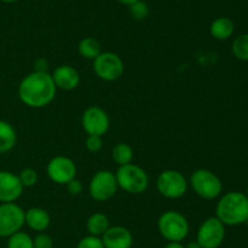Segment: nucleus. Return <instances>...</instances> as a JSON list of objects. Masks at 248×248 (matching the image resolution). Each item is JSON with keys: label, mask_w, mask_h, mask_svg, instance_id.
<instances>
[{"label": "nucleus", "mask_w": 248, "mask_h": 248, "mask_svg": "<svg viewBox=\"0 0 248 248\" xmlns=\"http://www.w3.org/2000/svg\"><path fill=\"white\" fill-rule=\"evenodd\" d=\"M57 88L47 72H31L21 80L18 97L26 106L43 108L55 100Z\"/></svg>", "instance_id": "f257e3e1"}, {"label": "nucleus", "mask_w": 248, "mask_h": 248, "mask_svg": "<svg viewBox=\"0 0 248 248\" xmlns=\"http://www.w3.org/2000/svg\"><path fill=\"white\" fill-rule=\"evenodd\" d=\"M216 216L225 226L245 224L248 219V197L240 191L223 195L216 206Z\"/></svg>", "instance_id": "f03ea898"}, {"label": "nucleus", "mask_w": 248, "mask_h": 248, "mask_svg": "<svg viewBox=\"0 0 248 248\" xmlns=\"http://www.w3.org/2000/svg\"><path fill=\"white\" fill-rule=\"evenodd\" d=\"M157 230L169 242H182L189 235L190 226L186 215L177 211H166L157 220Z\"/></svg>", "instance_id": "7ed1b4c3"}, {"label": "nucleus", "mask_w": 248, "mask_h": 248, "mask_svg": "<svg viewBox=\"0 0 248 248\" xmlns=\"http://www.w3.org/2000/svg\"><path fill=\"white\" fill-rule=\"evenodd\" d=\"M119 189L131 195H140L149 186V177L140 165L133 163L121 165L115 173Z\"/></svg>", "instance_id": "20e7f679"}, {"label": "nucleus", "mask_w": 248, "mask_h": 248, "mask_svg": "<svg viewBox=\"0 0 248 248\" xmlns=\"http://www.w3.org/2000/svg\"><path fill=\"white\" fill-rule=\"evenodd\" d=\"M190 185L194 192L203 199L218 198L223 190L219 177L215 173L205 168H199L194 170L190 177Z\"/></svg>", "instance_id": "39448f33"}, {"label": "nucleus", "mask_w": 248, "mask_h": 248, "mask_svg": "<svg viewBox=\"0 0 248 248\" xmlns=\"http://www.w3.org/2000/svg\"><path fill=\"white\" fill-rule=\"evenodd\" d=\"M156 189L166 198H181L188 191V181L181 172L174 169L164 170L156 179Z\"/></svg>", "instance_id": "423d86ee"}, {"label": "nucleus", "mask_w": 248, "mask_h": 248, "mask_svg": "<svg viewBox=\"0 0 248 248\" xmlns=\"http://www.w3.org/2000/svg\"><path fill=\"white\" fill-rule=\"evenodd\" d=\"M118 189L119 186L115 173L107 169H102L94 173L89 184L90 196L97 202H104L110 199L111 197L115 196Z\"/></svg>", "instance_id": "0eeeda50"}, {"label": "nucleus", "mask_w": 248, "mask_h": 248, "mask_svg": "<svg viewBox=\"0 0 248 248\" xmlns=\"http://www.w3.org/2000/svg\"><path fill=\"white\" fill-rule=\"evenodd\" d=\"M93 71L98 78L106 82L118 80L124 74L125 66L119 55L111 51H102L93 60Z\"/></svg>", "instance_id": "6e6552de"}, {"label": "nucleus", "mask_w": 248, "mask_h": 248, "mask_svg": "<svg viewBox=\"0 0 248 248\" xmlns=\"http://www.w3.org/2000/svg\"><path fill=\"white\" fill-rule=\"evenodd\" d=\"M24 213L26 211L15 202L0 203V237L7 238L21 231L26 224Z\"/></svg>", "instance_id": "1a4fd4ad"}, {"label": "nucleus", "mask_w": 248, "mask_h": 248, "mask_svg": "<svg viewBox=\"0 0 248 248\" xmlns=\"http://www.w3.org/2000/svg\"><path fill=\"white\" fill-rule=\"evenodd\" d=\"M225 238V225L217 218L210 216L199 228L196 241L201 248H219Z\"/></svg>", "instance_id": "9d476101"}, {"label": "nucleus", "mask_w": 248, "mask_h": 248, "mask_svg": "<svg viewBox=\"0 0 248 248\" xmlns=\"http://www.w3.org/2000/svg\"><path fill=\"white\" fill-rule=\"evenodd\" d=\"M81 125L87 135H106L110 126V119L108 113L98 106H91L86 108L81 117Z\"/></svg>", "instance_id": "9b49d317"}, {"label": "nucleus", "mask_w": 248, "mask_h": 248, "mask_svg": "<svg viewBox=\"0 0 248 248\" xmlns=\"http://www.w3.org/2000/svg\"><path fill=\"white\" fill-rule=\"evenodd\" d=\"M77 165L74 160L65 156H56L46 167V173L53 182L58 185H67L70 180L77 177Z\"/></svg>", "instance_id": "f8f14e48"}, {"label": "nucleus", "mask_w": 248, "mask_h": 248, "mask_svg": "<svg viewBox=\"0 0 248 248\" xmlns=\"http://www.w3.org/2000/svg\"><path fill=\"white\" fill-rule=\"evenodd\" d=\"M23 190L18 174L9 170H0V203L16 202L22 196Z\"/></svg>", "instance_id": "ddd939ff"}, {"label": "nucleus", "mask_w": 248, "mask_h": 248, "mask_svg": "<svg viewBox=\"0 0 248 248\" xmlns=\"http://www.w3.org/2000/svg\"><path fill=\"white\" fill-rule=\"evenodd\" d=\"M101 238L106 248H131L133 246L132 232L121 225L109 226Z\"/></svg>", "instance_id": "4468645a"}, {"label": "nucleus", "mask_w": 248, "mask_h": 248, "mask_svg": "<svg viewBox=\"0 0 248 248\" xmlns=\"http://www.w3.org/2000/svg\"><path fill=\"white\" fill-rule=\"evenodd\" d=\"M53 83H55L57 89L70 91L79 87L80 84V74L78 70H75L73 66L61 65L51 74Z\"/></svg>", "instance_id": "2eb2a0df"}, {"label": "nucleus", "mask_w": 248, "mask_h": 248, "mask_svg": "<svg viewBox=\"0 0 248 248\" xmlns=\"http://www.w3.org/2000/svg\"><path fill=\"white\" fill-rule=\"evenodd\" d=\"M26 224L29 229L36 231V232H44L47 230L51 223V216L46 209L40 207H31L24 213Z\"/></svg>", "instance_id": "dca6fc26"}, {"label": "nucleus", "mask_w": 248, "mask_h": 248, "mask_svg": "<svg viewBox=\"0 0 248 248\" xmlns=\"http://www.w3.org/2000/svg\"><path fill=\"white\" fill-rule=\"evenodd\" d=\"M235 24L229 17H218L211 23L210 33L217 40H227L234 34Z\"/></svg>", "instance_id": "f3484780"}, {"label": "nucleus", "mask_w": 248, "mask_h": 248, "mask_svg": "<svg viewBox=\"0 0 248 248\" xmlns=\"http://www.w3.org/2000/svg\"><path fill=\"white\" fill-rule=\"evenodd\" d=\"M17 142L16 129L9 122L0 119V153H6L15 147Z\"/></svg>", "instance_id": "a211bd4d"}, {"label": "nucleus", "mask_w": 248, "mask_h": 248, "mask_svg": "<svg viewBox=\"0 0 248 248\" xmlns=\"http://www.w3.org/2000/svg\"><path fill=\"white\" fill-rule=\"evenodd\" d=\"M109 226H110V224H109L108 216L104 213H99V212L90 215L86 223L89 235L98 236V237H102V235L108 230Z\"/></svg>", "instance_id": "6ab92c4d"}, {"label": "nucleus", "mask_w": 248, "mask_h": 248, "mask_svg": "<svg viewBox=\"0 0 248 248\" xmlns=\"http://www.w3.org/2000/svg\"><path fill=\"white\" fill-rule=\"evenodd\" d=\"M78 51L81 57L93 61L102 53V45L97 39L92 38V36H86L80 40L79 45H78Z\"/></svg>", "instance_id": "aec40b11"}, {"label": "nucleus", "mask_w": 248, "mask_h": 248, "mask_svg": "<svg viewBox=\"0 0 248 248\" xmlns=\"http://www.w3.org/2000/svg\"><path fill=\"white\" fill-rule=\"evenodd\" d=\"M111 157H113V160L119 167L130 164V163H132L133 159V148L128 143L119 142L113 147Z\"/></svg>", "instance_id": "412c9836"}, {"label": "nucleus", "mask_w": 248, "mask_h": 248, "mask_svg": "<svg viewBox=\"0 0 248 248\" xmlns=\"http://www.w3.org/2000/svg\"><path fill=\"white\" fill-rule=\"evenodd\" d=\"M232 55L240 61H248V33L236 36L232 45Z\"/></svg>", "instance_id": "4be33fe9"}, {"label": "nucleus", "mask_w": 248, "mask_h": 248, "mask_svg": "<svg viewBox=\"0 0 248 248\" xmlns=\"http://www.w3.org/2000/svg\"><path fill=\"white\" fill-rule=\"evenodd\" d=\"M7 248H34L33 237L24 231H17L7 237Z\"/></svg>", "instance_id": "5701e85b"}, {"label": "nucleus", "mask_w": 248, "mask_h": 248, "mask_svg": "<svg viewBox=\"0 0 248 248\" xmlns=\"http://www.w3.org/2000/svg\"><path fill=\"white\" fill-rule=\"evenodd\" d=\"M149 5L144 1V0H138V1L133 2L132 5L128 6V12L130 16L136 21H143L149 15Z\"/></svg>", "instance_id": "b1692460"}, {"label": "nucleus", "mask_w": 248, "mask_h": 248, "mask_svg": "<svg viewBox=\"0 0 248 248\" xmlns=\"http://www.w3.org/2000/svg\"><path fill=\"white\" fill-rule=\"evenodd\" d=\"M23 187H31L38 182V173L33 168H24L18 174Z\"/></svg>", "instance_id": "393cba45"}, {"label": "nucleus", "mask_w": 248, "mask_h": 248, "mask_svg": "<svg viewBox=\"0 0 248 248\" xmlns=\"http://www.w3.org/2000/svg\"><path fill=\"white\" fill-rule=\"evenodd\" d=\"M77 248H106L101 237L93 235H87L78 242Z\"/></svg>", "instance_id": "a878e982"}, {"label": "nucleus", "mask_w": 248, "mask_h": 248, "mask_svg": "<svg viewBox=\"0 0 248 248\" xmlns=\"http://www.w3.org/2000/svg\"><path fill=\"white\" fill-rule=\"evenodd\" d=\"M34 248H53V240L48 233L38 232L33 237Z\"/></svg>", "instance_id": "bb28decb"}, {"label": "nucleus", "mask_w": 248, "mask_h": 248, "mask_svg": "<svg viewBox=\"0 0 248 248\" xmlns=\"http://www.w3.org/2000/svg\"><path fill=\"white\" fill-rule=\"evenodd\" d=\"M85 145H86V148L92 153L98 152L99 150L103 146V140H102V136L97 135H87L86 141H85Z\"/></svg>", "instance_id": "cd10ccee"}, {"label": "nucleus", "mask_w": 248, "mask_h": 248, "mask_svg": "<svg viewBox=\"0 0 248 248\" xmlns=\"http://www.w3.org/2000/svg\"><path fill=\"white\" fill-rule=\"evenodd\" d=\"M65 186H67L68 192H69L70 195H73V196H78V195L81 194L82 190H84L82 182L80 181V180H78L77 177H74L73 180H70V181L68 182Z\"/></svg>", "instance_id": "c85d7f7f"}, {"label": "nucleus", "mask_w": 248, "mask_h": 248, "mask_svg": "<svg viewBox=\"0 0 248 248\" xmlns=\"http://www.w3.org/2000/svg\"><path fill=\"white\" fill-rule=\"evenodd\" d=\"M47 61L45 58H38L35 61V72H47Z\"/></svg>", "instance_id": "c756f323"}, {"label": "nucleus", "mask_w": 248, "mask_h": 248, "mask_svg": "<svg viewBox=\"0 0 248 248\" xmlns=\"http://www.w3.org/2000/svg\"><path fill=\"white\" fill-rule=\"evenodd\" d=\"M165 248H186V246L182 242H169Z\"/></svg>", "instance_id": "7c9ffc66"}, {"label": "nucleus", "mask_w": 248, "mask_h": 248, "mask_svg": "<svg viewBox=\"0 0 248 248\" xmlns=\"http://www.w3.org/2000/svg\"><path fill=\"white\" fill-rule=\"evenodd\" d=\"M186 248H201V246L199 245L198 241H191V242H189L188 245L186 246Z\"/></svg>", "instance_id": "2f4dec72"}, {"label": "nucleus", "mask_w": 248, "mask_h": 248, "mask_svg": "<svg viewBox=\"0 0 248 248\" xmlns=\"http://www.w3.org/2000/svg\"><path fill=\"white\" fill-rule=\"evenodd\" d=\"M119 2H121V4L126 5V6H130V5H132L133 2L138 1V0H118Z\"/></svg>", "instance_id": "473e14b6"}, {"label": "nucleus", "mask_w": 248, "mask_h": 248, "mask_svg": "<svg viewBox=\"0 0 248 248\" xmlns=\"http://www.w3.org/2000/svg\"><path fill=\"white\" fill-rule=\"evenodd\" d=\"M1 2H5V4H12V2H16L18 0H0Z\"/></svg>", "instance_id": "72a5a7b5"}, {"label": "nucleus", "mask_w": 248, "mask_h": 248, "mask_svg": "<svg viewBox=\"0 0 248 248\" xmlns=\"http://www.w3.org/2000/svg\"><path fill=\"white\" fill-rule=\"evenodd\" d=\"M246 224H247V225H248V219H247V221H246Z\"/></svg>", "instance_id": "f704fd0d"}, {"label": "nucleus", "mask_w": 248, "mask_h": 248, "mask_svg": "<svg viewBox=\"0 0 248 248\" xmlns=\"http://www.w3.org/2000/svg\"><path fill=\"white\" fill-rule=\"evenodd\" d=\"M247 197H248V191H247Z\"/></svg>", "instance_id": "c9c22d12"}]
</instances>
